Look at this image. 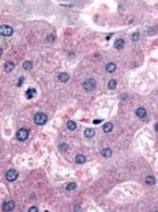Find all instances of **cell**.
<instances>
[{"label": "cell", "mask_w": 158, "mask_h": 212, "mask_svg": "<svg viewBox=\"0 0 158 212\" xmlns=\"http://www.w3.org/2000/svg\"><path fill=\"white\" fill-rule=\"evenodd\" d=\"M68 78H70V76H68L67 73H60V75H58V80H60L61 82H67Z\"/></svg>", "instance_id": "7c38bea8"}, {"label": "cell", "mask_w": 158, "mask_h": 212, "mask_svg": "<svg viewBox=\"0 0 158 212\" xmlns=\"http://www.w3.org/2000/svg\"><path fill=\"white\" fill-rule=\"evenodd\" d=\"M27 138H28V130L27 129H19L18 133H16V139L20 140V141H24V140H27Z\"/></svg>", "instance_id": "277c9868"}, {"label": "cell", "mask_w": 158, "mask_h": 212, "mask_svg": "<svg viewBox=\"0 0 158 212\" xmlns=\"http://www.w3.org/2000/svg\"><path fill=\"white\" fill-rule=\"evenodd\" d=\"M156 131H157V133H158V122H157V124H156Z\"/></svg>", "instance_id": "83f0119b"}, {"label": "cell", "mask_w": 158, "mask_h": 212, "mask_svg": "<svg viewBox=\"0 0 158 212\" xmlns=\"http://www.w3.org/2000/svg\"><path fill=\"white\" fill-rule=\"evenodd\" d=\"M23 82H24V78H23V77H22V78H20V80H19V81H18V86H20V85H22V83H23Z\"/></svg>", "instance_id": "484cf974"}, {"label": "cell", "mask_w": 158, "mask_h": 212, "mask_svg": "<svg viewBox=\"0 0 158 212\" xmlns=\"http://www.w3.org/2000/svg\"><path fill=\"white\" fill-rule=\"evenodd\" d=\"M32 67H33V63H32V62H29V61H25V62L23 63V68H24L25 71L32 70Z\"/></svg>", "instance_id": "ac0fdd59"}, {"label": "cell", "mask_w": 158, "mask_h": 212, "mask_svg": "<svg viewBox=\"0 0 158 212\" xmlns=\"http://www.w3.org/2000/svg\"><path fill=\"white\" fill-rule=\"evenodd\" d=\"M103 130H104L105 133H110V131L113 130V124H111V122H106V124L103 126Z\"/></svg>", "instance_id": "5bb4252c"}, {"label": "cell", "mask_w": 158, "mask_h": 212, "mask_svg": "<svg viewBox=\"0 0 158 212\" xmlns=\"http://www.w3.org/2000/svg\"><path fill=\"white\" fill-rule=\"evenodd\" d=\"M111 154H113V152H111V149H109V148H105V149H103V150H101V155H103V157H105V158L111 157Z\"/></svg>", "instance_id": "9c48e42d"}, {"label": "cell", "mask_w": 158, "mask_h": 212, "mask_svg": "<svg viewBox=\"0 0 158 212\" xmlns=\"http://www.w3.org/2000/svg\"><path fill=\"white\" fill-rule=\"evenodd\" d=\"M47 115L46 114H43V112H38V114H35V116H34V122L37 124V125H44L46 122H47Z\"/></svg>", "instance_id": "6da1fadb"}, {"label": "cell", "mask_w": 158, "mask_h": 212, "mask_svg": "<svg viewBox=\"0 0 158 212\" xmlns=\"http://www.w3.org/2000/svg\"><path fill=\"white\" fill-rule=\"evenodd\" d=\"M76 187H77V184L72 182V183H68V184L66 186V189H67V191H73V189H76Z\"/></svg>", "instance_id": "ffe728a7"}, {"label": "cell", "mask_w": 158, "mask_h": 212, "mask_svg": "<svg viewBox=\"0 0 158 212\" xmlns=\"http://www.w3.org/2000/svg\"><path fill=\"white\" fill-rule=\"evenodd\" d=\"M14 207H15L14 201H6V202L4 203V206H3V210H4V211H13Z\"/></svg>", "instance_id": "8992f818"}, {"label": "cell", "mask_w": 158, "mask_h": 212, "mask_svg": "<svg viewBox=\"0 0 158 212\" xmlns=\"http://www.w3.org/2000/svg\"><path fill=\"white\" fill-rule=\"evenodd\" d=\"M25 95H27L28 99H32V97H34V95H35V90H34V89H28L27 92H25Z\"/></svg>", "instance_id": "e0dca14e"}, {"label": "cell", "mask_w": 158, "mask_h": 212, "mask_svg": "<svg viewBox=\"0 0 158 212\" xmlns=\"http://www.w3.org/2000/svg\"><path fill=\"white\" fill-rule=\"evenodd\" d=\"M135 114H137L138 117L143 119V117H146V115H147V110H146L144 107H138L137 111H135Z\"/></svg>", "instance_id": "52a82bcc"}, {"label": "cell", "mask_w": 158, "mask_h": 212, "mask_svg": "<svg viewBox=\"0 0 158 212\" xmlns=\"http://www.w3.org/2000/svg\"><path fill=\"white\" fill-rule=\"evenodd\" d=\"M13 28L10 27V25H3L1 28H0V34L3 35V37H10L11 34H13Z\"/></svg>", "instance_id": "3957f363"}, {"label": "cell", "mask_w": 158, "mask_h": 212, "mask_svg": "<svg viewBox=\"0 0 158 212\" xmlns=\"http://www.w3.org/2000/svg\"><path fill=\"white\" fill-rule=\"evenodd\" d=\"M5 177H6V179H8L9 182H13V181H15V179L18 178V172H16L15 169H9V171L6 172Z\"/></svg>", "instance_id": "5b68a950"}, {"label": "cell", "mask_w": 158, "mask_h": 212, "mask_svg": "<svg viewBox=\"0 0 158 212\" xmlns=\"http://www.w3.org/2000/svg\"><path fill=\"white\" fill-rule=\"evenodd\" d=\"M85 162H86L85 155H82V154H77V155H76V163H78V164H84Z\"/></svg>", "instance_id": "8fae6325"}, {"label": "cell", "mask_w": 158, "mask_h": 212, "mask_svg": "<svg viewBox=\"0 0 158 212\" xmlns=\"http://www.w3.org/2000/svg\"><path fill=\"white\" fill-rule=\"evenodd\" d=\"M100 122H101V120H95L94 121V124H100Z\"/></svg>", "instance_id": "4316f807"}, {"label": "cell", "mask_w": 158, "mask_h": 212, "mask_svg": "<svg viewBox=\"0 0 158 212\" xmlns=\"http://www.w3.org/2000/svg\"><path fill=\"white\" fill-rule=\"evenodd\" d=\"M47 39H48V42H53V40L56 39V37H54L53 34H49V37H48Z\"/></svg>", "instance_id": "cb8c5ba5"}, {"label": "cell", "mask_w": 158, "mask_h": 212, "mask_svg": "<svg viewBox=\"0 0 158 212\" xmlns=\"http://www.w3.org/2000/svg\"><path fill=\"white\" fill-rule=\"evenodd\" d=\"M105 68H106V71H108L109 73H113V72H115V70H116V65H115V63H108Z\"/></svg>", "instance_id": "ba28073f"}, {"label": "cell", "mask_w": 158, "mask_h": 212, "mask_svg": "<svg viewBox=\"0 0 158 212\" xmlns=\"http://www.w3.org/2000/svg\"><path fill=\"white\" fill-rule=\"evenodd\" d=\"M60 149H61L62 152L67 150V144H61V145H60Z\"/></svg>", "instance_id": "603a6c76"}, {"label": "cell", "mask_w": 158, "mask_h": 212, "mask_svg": "<svg viewBox=\"0 0 158 212\" xmlns=\"http://www.w3.org/2000/svg\"><path fill=\"white\" fill-rule=\"evenodd\" d=\"M146 183L149 184V186H153L156 183V178L153 176H148V177H146Z\"/></svg>", "instance_id": "4fadbf2b"}, {"label": "cell", "mask_w": 158, "mask_h": 212, "mask_svg": "<svg viewBox=\"0 0 158 212\" xmlns=\"http://www.w3.org/2000/svg\"><path fill=\"white\" fill-rule=\"evenodd\" d=\"M85 136H86V138H92V136H95V130H94V129H86V130H85Z\"/></svg>", "instance_id": "9a60e30c"}, {"label": "cell", "mask_w": 158, "mask_h": 212, "mask_svg": "<svg viewBox=\"0 0 158 212\" xmlns=\"http://www.w3.org/2000/svg\"><path fill=\"white\" fill-rule=\"evenodd\" d=\"M108 86H109V89L114 90V89L116 87V81H115V80H110V81H109V83H108Z\"/></svg>", "instance_id": "44dd1931"}, {"label": "cell", "mask_w": 158, "mask_h": 212, "mask_svg": "<svg viewBox=\"0 0 158 212\" xmlns=\"http://www.w3.org/2000/svg\"><path fill=\"white\" fill-rule=\"evenodd\" d=\"M67 128H68L70 130H75V129H76V122L72 121V120H70V121L67 122Z\"/></svg>", "instance_id": "d6986e66"}, {"label": "cell", "mask_w": 158, "mask_h": 212, "mask_svg": "<svg viewBox=\"0 0 158 212\" xmlns=\"http://www.w3.org/2000/svg\"><path fill=\"white\" fill-rule=\"evenodd\" d=\"M132 39H133L134 42H137V40L139 39V33H134V34H133V37H132Z\"/></svg>", "instance_id": "7402d4cb"}, {"label": "cell", "mask_w": 158, "mask_h": 212, "mask_svg": "<svg viewBox=\"0 0 158 212\" xmlns=\"http://www.w3.org/2000/svg\"><path fill=\"white\" fill-rule=\"evenodd\" d=\"M4 68H5V71H6V72H10V71H13V70H14V63H13V62H6Z\"/></svg>", "instance_id": "2e32d148"}, {"label": "cell", "mask_w": 158, "mask_h": 212, "mask_svg": "<svg viewBox=\"0 0 158 212\" xmlns=\"http://www.w3.org/2000/svg\"><path fill=\"white\" fill-rule=\"evenodd\" d=\"M114 47H115L116 49H122V48L124 47V40H123V39H116L115 43H114Z\"/></svg>", "instance_id": "30bf717a"}, {"label": "cell", "mask_w": 158, "mask_h": 212, "mask_svg": "<svg viewBox=\"0 0 158 212\" xmlns=\"http://www.w3.org/2000/svg\"><path fill=\"white\" fill-rule=\"evenodd\" d=\"M84 90L85 91H92V90H95V87H96V81L94 80V78H89V80H86L85 82H84Z\"/></svg>", "instance_id": "7a4b0ae2"}, {"label": "cell", "mask_w": 158, "mask_h": 212, "mask_svg": "<svg viewBox=\"0 0 158 212\" xmlns=\"http://www.w3.org/2000/svg\"><path fill=\"white\" fill-rule=\"evenodd\" d=\"M28 211L29 212H38V208H37V207H30Z\"/></svg>", "instance_id": "d4e9b609"}]
</instances>
